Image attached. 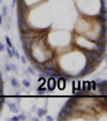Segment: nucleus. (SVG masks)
I'll return each mask as SVG.
<instances>
[{
	"label": "nucleus",
	"mask_w": 107,
	"mask_h": 121,
	"mask_svg": "<svg viewBox=\"0 0 107 121\" xmlns=\"http://www.w3.org/2000/svg\"><path fill=\"white\" fill-rule=\"evenodd\" d=\"M106 42H107L106 35H100V38H98V39L96 40L94 43H95V44H106Z\"/></svg>",
	"instance_id": "obj_10"
},
{
	"label": "nucleus",
	"mask_w": 107,
	"mask_h": 121,
	"mask_svg": "<svg viewBox=\"0 0 107 121\" xmlns=\"http://www.w3.org/2000/svg\"><path fill=\"white\" fill-rule=\"evenodd\" d=\"M87 85V91H90L92 89V86H91V82H86Z\"/></svg>",
	"instance_id": "obj_26"
},
{
	"label": "nucleus",
	"mask_w": 107,
	"mask_h": 121,
	"mask_svg": "<svg viewBox=\"0 0 107 121\" xmlns=\"http://www.w3.org/2000/svg\"><path fill=\"white\" fill-rule=\"evenodd\" d=\"M4 68H5V71H7V72H10V71H11V66H10V63H7V64H5Z\"/></svg>",
	"instance_id": "obj_29"
},
{
	"label": "nucleus",
	"mask_w": 107,
	"mask_h": 121,
	"mask_svg": "<svg viewBox=\"0 0 107 121\" xmlns=\"http://www.w3.org/2000/svg\"><path fill=\"white\" fill-rule=\"evenodd\" d=\"M65 82H66V80L64 79L63 77H60L59 78V88H60V89H63V88L65 87Z\"/></svg>",
	"instance_id": "obj_13"
},
{
	"label": "nucleus",
	"mask_w": 107,
	"mask_h": 121,
	"mask_svg": "<svg viewBox=\"0 0 107 121\" xmlns=\"http://www.w3.org/2000/svg\"><path fill=\"white\" fill-rule=\"evenodd\" d=\"M11 85L13 86L14 88H18V86H19L18 82H17L15 78H11Z\"/></svg>",
	"instance_id": "obj_15"
},
{
	"label": "nucleus",
	"mask_w": 107,
	"mask_h": 121,
	"mask_svg": "<svg viewBox=\"0 0 107 121\" xmlns=\"http://www.w3.org/2000/svg\"><path fill=\"white\" fill-rule=\"evenodd\" d=\"M5 103H7L8 107L10 108V110H11V112H18V108H17V106H16L14 103H11V102H5Z\"/></svg>",
	"instance_id": "obj_8"
},
{
	"label": "nucleus",
	"mask_w": 107,
	"mask_h": 121,
	"mask_svg": "<svg viewBox=\"0 0 107 121\" xmlns=\"http://www.w3.org/2000/svg\"><path fill=\"white\" fill-rule=\"evenodd\" d=\"M11 49H12V53H13V55L15 56V57H17V58H19V55H18V53H17V50L15 49V47H11Z\"/></svg>",
	"instance_id": "obj_22"
},
{
	"label": "nucleus",
	"mask_w": 107,
	"mask_h": 121,
	"mask_svg": "<svg viewBox=\"0 0 107 121\" xmlns=\"http://www.w3.org/2000/svg\"><path fill=\"white\" fill-rule=\"evenodd\" d=\"M93 70H94V66L92 65L91 63H89V62H88V63L85 65L84 70H82V71L80 72L79 74H77L75 77L76 78H79V77H82V76H85V75H88V74L92 73V72H93Z\"/></svg>",
	"instance_id": "obj_2"
},
{
	"label": "nucleus",
	"mask_w": 107,
	"mask_h": 121,
	"mask_svg": "<svg viewBox=\"0 0 107 121\" xmlns=\"http://www.w3.org/2000/svg\"><path fill=\"white\" fill-rule=\"evenodd\" d=\"M5 41H7V45L9 46V47H13V44H12L11 40H10V38L8 37V35H5Z\"/></svg>",
	"instance_id": "obj_21"
},
{
	"label": "nucleus",
	"mask_w": 107,
	"mask_h": 121,
	"mask_svg": "<svg viewBox=\"0 0 107 121\" xmlns=\"http://www.w3.org/2000/svg\"><path fill=\"white\" fill-rule=\"evenodd\" d=\"M68 117V114L63 109V108H61V110L59 112V115H58L59 120H64V119H66Z\"/></svg>",
	"instance_id": "obj_7"
},
{
	"label": "nucleus",
	"mask_w": 107,
	"mask_h": 121,
	"mask_svg": "<svg viewBox=\"0 0 107 121\" xmlns=\"http://www.w3.org/2000/svg\"><path fill=\"white\" fill-rule=\"evenodd\" d=\"M28 72H29V73H31V74H34V73H35V72H34V70H33V69H31V68H30V66H29V68H28Z\"/></svg>",
	"instance_id": "obj_32"
},
{
	"label": "nucleus",
	"mask_w": 107,
	"mask_h": 121,
	"mask_svg": "<svg viewBox=\"0 0 107 121\" xmlns=\"http://www.w3.org/2000/svg\"><path fill=\"white\" fill-rule=\"evenodd\" d=\"M43 71H44V74H45L46 76H55L56 74L58 73V71L56 70L55 68H52V69H44Z\"/></svg>",
	"instance_id": "obj_5"
},
{
	"label": "nucleus",
	"mask_w": 107,
	"mask_h": 121,
	"mask_svg": "<svg viewBox=\"0 0 107 121\" xmlns=\"http://www.w3.org/2000/svg\"><path fill=\"white\" fill-rule=\"evenodd\" d=\"M18 118H19V120H25V119H26V115L25 114L18 115Z\"/></svg>",
	"instance_id": "obj_28"
},
{
	"label": "nucleus",
	"mask_w": 107,
	"mask_h": 121,
	"mask_svg": "<svg viewBox=\"0 0 107 121\" xmlns=\"http://www.w3.org/2000/svg\"><path fill=\"white\" fill-rule=\"evenodd\" d=\"M2 16L3 17H7L8 16V7L5 4L2 7Z\"/></svg>",
	"instance_id": "obj_18"
},
{
	"label": "nucleus",
	"mask_w": 107,
	"mask_h": 121,
	"mask_svg": "<svg viewBox=\"0 0 107 121\" xmlns=\"http://www.w3.org/2000/svg\"><path fill=\"white\" fill-rule=\"evenodd\" d=\"M16 1H17V0H12V3H11V7H12V8H13L14 5L16 4Z\"/></svg>",
	"instance_id": "obj_35"
},
{
	"label": "nucleus",
	"mask_w": 107,
	"mask_h": 121,
	"mask_svg": "<svg viewBox=\"0 0 107 121\" xmlns=\"http://www.w3.org/2000/svg\"><path fill=\"white\" fill-rule=\"evenodd\" d=\"M32 120L33 121H39V118H38V117H34V118H32Z\"/></svg>",
	"instance_id": "obj_38"
},
{
	"label": "nucleus",
	"mask_w": 107,
	"mask_h": 121,
	"mask_svg": "<svg viewBox=\"0 0 107 121\" xmlns=\"http://www.w3.org/2000/svg\"><path fill=\"white\" fill-rule=\"evenodd\" d=\"M44 64H45V69H52L54 68V64H52L51 61H46V62H44Z\"/></svg>",
	"instance_id": "obj_17"
},
{
	"label": "nucleus",
	"mask_w": 107,
	"mask_h": 121,
	"mask_svg": "<svg viewBox=\"0 0 107 121\" xmlns=\"http://www.w3.org/2000/svg\"><path fill=\"white\" fill-rule=\"evenodd\" d=\"M3 92V80L2 82H0V94Z\"/></svg>",
	"instance_id": "obj_30"
},
{
	"label": "nucleus",
	"mask_w": 107,
	"mask_h": 121,
	"mask_svg": "<svg viewBox=\"0 0 107 121\" xmlns=\"http://www.w3.org/2000/svg\"><path fill=\"white\" fill-rule=\"evenodd\" d=\"M1 2H2V0H0V3H1Z\"/></svg>",
	"instance_id": "obj_42"
},
{
	"label": "nucleus",
	"mask_w": 107,
	"mask_h": 121,
	"mask_svg": "<svg viewBox=\"0 0 107 121\" xmlns=\"http://www.w3.org/2000/svg\"><path fill=\"white\" fill-rule=\"evenodd\" d=\"M104 60H105V61L107 62V54H106V55H105V57H104Z\"/></svg>",
	"instance_id": "obj_39"
},
{
	"label": "nucleus",
	"mask_w": 107,
	"mask_h": 121,
	"mask_svg": "<svg viewBox=\"0 0 107 121\" xmlns=\"http://www.w3.org/2000/svg\"><path fill=\"white\" fill-rule=\"evenodd\" d=\"M2 18H3L2 14H0V25H1V24H2Z\"/></svg>",
	"instance_id": "obj_36"
},
{
	"label": "nucleus",
	"mask_w": 107,
	"mask_h": 121,
	"mask_svg": "<svg viewBox=\"0 0 107 121\" xmlns=\"http://www.w3.org/2000/svg\"><path fill=\"white\" fill-rule=\"evenodd\" d=\"M46 120L47 121H52L54 120V118H52L51 116H46Z\"/></svg>",
	"instance_id": "obj_33"
},
{
	"label": "nucleus",
	"mask_w": 107,
	"mask_h": 121,
	"mask_svg": "<svg viewBox=\"0 0 107 121\" xmlns=\"http://www.w3.org/2000/svg\"><path fill=\"white\" fill-rule=\"evenodd\" d=\"M21 61H23V63H26V58L25 57H21Z\"/></svg>",
	"instance_id": "obj_37"
},
{
	"label": "nucleus",
	"mask_w": 107,
	"mask_h": 121,
	"mask_svg": "<svg viewBox=\"0 0 107 121\" xmlns=\"http://www.w3.org/2000/svg\"><path fill=\"white\" fill-rule=\"evenodd\" d=\"M10 66H11V71H14V72H17V68L14 63H10Z\"/></svg>",
	"instance_id": "obj_23"
},
{
	"label": "nucleus",
	"mask_w": 107,
	"mask_h": 121,
	"mask_svg": "<svg viewBox=\"0 0 107 121\" xmlns=\"http://www.w3.org/2000/svg\"><path fill=\"white\" fill-rule=\"evenodd\" d=\"M62 108H63V109L65 110V112H68V115H71V114H72V112H73V109H74V107H73V106H71L70 104H68V103H65V104H64V106H63V107H62Z\"/></svg>",
	"instance_id": "obj_9"
},
{
	"label": "nucleus",
	"mask_w": 107,
	"mask_h": 121,
	"mask_svg": "<svg viewBox=\"0 0 107 121\" xmlns=\"http://www.w3.org/2000/svg\"><path fill=\"white\" fill-rule=\"evenodd\" d=\"M86 56L88 58V61H98L101 63L102 61V56L98 53L92 50V52H86Z\"/></svg>",
	"instance_id": "obj_1"
},
{
	"label": "nucleus",
	"mask_w": 107,
	"mask_h": 121,
	"mask_svg": "<svg viewBox=\"0 0 107 121\" xmlns=\"http://www.w3.org/2000/svg\"><path fill=\"white\" fill-rule=\"evenodd\" d=\"M106 33H107V27L104 25L102 26V29L100 31V35H106Z\"/></svg>",
	"instance_id": "obj_16"
},
{
	"label": "nucleus",
	"mask_w": 107,
	"mask_h": 121,
	"mask_svg": "<svg viewBox=\"0 0 107 121\" xmlns=\"http://www.w3.org/2000/svg\"><path fill=\"white\" fill-rule=\"evenodd\" d=\"M10 120L11 121H18L19 118H18V116H14V117H12V118H10Z\"/></svg>",
	"instance_id": "obj_31"
},
{
	"label": "nucleus",
	"mask_w": 107,
	"mask_h": 121,
	"mask_svg": "<svg viewBox=\"0 0 107 121\" xmlns=\"http://www.w3.org/2000/svg\"><path fill=\"white\" fill-rule=\"evenodd\" d=\"M2 105H3V104H1V103H0V110H1V108H2Z\"/></svg>",
	"instance_id": "obj_40"
},
{
	"label": "nucleus",
	"mask_w": 107,
	"mask_h": 121,
	"mask_svg": "<svg viewBox=\"0 0 107 121\" xmlns=\"http://www.w3.org/2000/svg\"><path fill=\"white\" fill-rule=\"evenodd\" d=\"M5 50H7V53H8V56H9L10 58H13V53H12V49H11V47H9V46H8L7 48H5Z\"/></svg>",
	"instance_id": "obj_20"
},
{
	"label": "nucleus",
	"mask_w": 107,
	"mask_h": 121,
	"mask_svg": "<svg viewBox=\"0 0 107 121\" xmlns=\"http://www.w3.org/2000/svg\"><path fill=\"white\" fill-rule=\"evenodd\" d=\"M4 50V46H3V44L0 42V52H3Z\"/></svg>",
	"instance_id": "obj_34"
},
{
	"label": "nucleus",
	"mask_w": 107,
	"mask_h": 121,
	"mask_svg": "<svg viewBox=\"0 0 107 121\" xmlns=\"http://www.w3.org/2000/svg\"><path fill=\"white\" fill-rule=\"evenodd\" d=\"M47 91V89L46 88H38V93H43V92H46Z\"/></svg>",
	"instance_id": "obj_25"
},
{
	"label": "nucleus",
	"mask_w": 107,
	"mask_h": 121,
	"mask_svg": "<svg viewBox=\"0 0 107 121\" xmlns=\"http://www.w3.org/2000/svg\"><path fill=\"white\" fill-rule=\"evenodd\" d=\"M94 52L98 53L100 55L104 54L106 52V44H96L95 48H94Z\"/></svg>",
	"instance_id": "obj_3"
},
{
	"label": "nucleus",
	"mask_w": 107,
	"mask_h": 121,
	"mask_svg": "<svg viewBox=\"0 0 107 121\" xmlns=\"http://www.w3.org/2000/svg\"><path fill=\"white\" fill-rule=\"evenodd\" d=\"M38 66H39L41 70H44V69H45V64H44V63H41V62H39V63H38Z\"/></svg>",
	"instance_id": "obj_27"
},
{
	"label": "nucleus",
	"mask_w": 107,
	"mask_h": 121,
	"mask_svg": "<svg viewBox=\"0 0 107 121\" xmlns=\"http://www.w3.org/2000/svg\"><path fill=\"white\" fill-rule=\"evenodd\" d=\"M47 112V110H46V108H39V109L37 110V114H38V116L39 117H42V116H44V115Z\"/></svg>",
	"instance_id": "obj_12"
},
{
	"label": "nucleus",
	"mask_w": 107,
	"mask_h": 121,
	"mask_svg": "<svg viewBox=\"0 0 107 121\" xmlns=\"http://www.w3.org/2000/svg\"><path fill=\"white\" fill-rule=\"evenodd\" d=\"M26 22V17H24V16H18L17 17V25H21V24H23V23H25Z\"/></svg>",
	"instance_id": "obj_14"
},
{
	"label": "nucleus",
	"mask_w": 107,
	"mask_h": 121,
	"mask_svg": "<svg viewBox=\"0 0 107 121\" xmlns=\"http://www.w3.org/2000/svg\"><path fill=\"white\" fill-rule=\"evenodd\" d=\"M100 91L103 95H107V86H103L102 88H100Z\"/></svg>",
	"instance_id": "obj_19"
},
{
	"label": "nucleus",
	"mask_w": 107,
	"mask_h": 121,
	"mask_svg": "<svg viewBox=\"0 0 107 121\" xmlns=\"http://www.w3.org/2000/svg\"><path fill=\"white\" fill-rule=\"evenodd\" d=\"M105 101H106V102H107V96H106V99H105Z\"/></svg>",
	"instance_id": "obj_41"
},
{
	"label": "nucleus",
	"mask_w": 107,
	"mask_h": 121,
	"mask_svg": "<svg viewBox=\"0 0 107 121\" xmlns=\"http://www.w3.org/2000/svg\"><path fill=\"white\" fill-rule=\"evenodd\" d=\"M23 85L25 86L26 88H29V87H30V82H28V80H26V79H24V80H23Z\"/></svg>",
	"instance_id": "obj_24"
},
{
	"label": "nucleus",
	"mask_w": 107,
	"mask_h": 121,
	"mask_svg": "<svg viewBox=\"0 0 107 121\" xmlns=\"http://www.w3.org/2000/svg\"><path fill=\"white\" fill-rule=\"evenodd\" d=\"M106 69H107V66H106Z\"/></svg>",
	"instance_id": "obj_43"
},
{
	"label": "nucleus",
	"mask_w": 107,
	"mask_h": 121,
	"mask_svg": "<svg viewBox=\"0 0 107 121\" xmlns=\"http://www.w3.org/2000/svg\"><path fill=\"white\" fill-rule=\"evenodd\" d=\"M19 28V32H24V33H27V32L30 31V25H28L27 22H25V23L21 24V25L18 26Z\"/></svg>",
	"instance_id": "obj_4"
},
{
	"label": "nucleus",
	"mask_w": 107,
	"mask_h": 121,
	"mask_svg": "<svg viewBox=\"0 0 107 121\" xmlns=\"http://www.w3.org/2000/svg\"><path fill=\"white\" fill-rule=\"evenodd\" d=\"M98 21L102 24V26H104L105 23L107 22V15H102V14H101V15H98Z\"/></svg>",
	"instance_id": "obj_11"
},
{
	"label": "nucleus",
	"mask_w": 107,
	"mask_h": 121,
	"mask_svg": "<svg viewBox=\"0 0 107 121\" xmlns=\"http://www.w3.org/2000/svg\"><path fill=\"white\" fill-rule=\"evenodd\" d=\"M55 88H56V80H55V78H50V79L48 80V87H47V89L49 90V91H52Z\"/></svg>",
	"instance_id": "obj_6"
}]
</instances>
